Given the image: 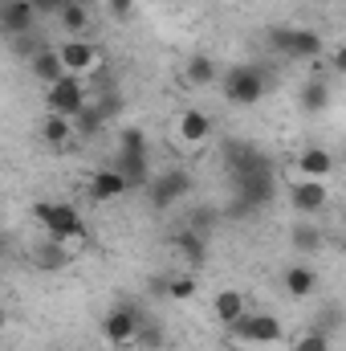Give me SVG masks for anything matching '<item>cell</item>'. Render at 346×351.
Instances as JSON below:
<instances>
[{
	"label": "cell",
	"mask_w": 346,
	"mask_h": 351,
	"mask_svg": "<svg viewBox=\"0 0 346 351\" xmlns=\"http://www.w3.org/2000/svg\"><path fill=\"white\" fill-rule=\"evenodd\" d=\"M33 217H37V225L53 237V241H86V221H82V213L74 208V204H66V200H37L33 204Z\"/></svg>",
	"instance_id": "6da1fadb"
},
{
	"label": "cell",
	"mask_w": 346,
	"mask_h": 351,
	"mask_svg": "<svg viewBox=\"0 0 346 351\" xmlns=\"http://www.w3.org/2000/svg\"><path fill=\"white\" fill-rule=\"evenodd\" d=\"M228 335L237 339V343H249V348H277L281 339H285V327H281V319H273V315H241L237 323H228Z\"/></svg>",
	"instance_id": "7a4b0ae2"
},
{
	"label": "cell",
	"mask_w": 346,
	"mask_h": 351,
	"mask_svg": "<svg viewBox=\"0 0 346 351\" xmlns=\"http://www.w3.org/2000/svg\"><path fill=\"white\" fill-rule=\"evenodd\" d=\"M45 106H49V114H62V119H78L82 110H86V82L82 78H57V82H49L45 86Z\"/></svg>",
	"instance_id": "3957f363"
},
{
	"label": "cell",
	"mask_w": 346,
	"mask_h": 351,
	"mask_svg": "<svg viewBox=\"0 0 346 351\" xmlns=\"http://www.w3.org/2000/svg\"><path fill=\"white\" fill-rule=\"evenodd\" d=\"M220 86H224V98L232 106H257L261 98H265V74L249 70V66H237V70H228L220 78Z\"/></svg>",
	"instance_id": "277c9868"
},
{
	"label": "cell",
	"mask_w": 346,
	"mask_h": 351,
	"mask_svg": "<svg viewBox=\"0 0 346 351\" xmlns=\"http://www.w3.org/2000/svg\"><path fill=\"white\" fill-rule=\"evenodd\" d=\"M326 204H330L326 180H293L289 184V208L297 217H318V213H326Z\"/></svg>",
	"instance_id": "5b68a950"
},
{
	"label": "cell",
	"mask_w": 346,
	"mask_h": 351,
	"mask_svg": "<svg viewBox=\"0 0 346 351\" xmlns=\"http://www.w3.org/2000/svg\"><path fill=\"white\" fill-rule=\"evenodd\" d=\"M57 58H62V70L70 78H86L98 70V45H90L86 37H70L57 45Z\"/></svg>",
	"instance_id": "8992f818"
},
{
	"label": "cell",
	"mask_w": 346,
	"mask_h": 351,
	"mask_svg": "<svg viewBox=\"0 0 346 351\" xmlns=\"http://www.w3.org/2000/svg\"><path fill=\"white\" fill-rule=\"evenodd\" d=\"M277 49L289 58H302V62H318L326 53V41L314 29H277Z\"/></svg>",
	"instance_id": "52a82bcc"
},
{
	"label": "cell",
	"mask_w": 346,
	"mask_h": 351,
	"mask_svg": "<svg viewBox=\"0 0 346 351\" xmlns=\"http://www.w3.org/2000/svg\"><path fill=\"white\" fill-rule=\"evenodd\" d=\"M139 323H143V319H139L131 306H114V311L102 319V339H106V343H114V348H127V343H135Z\"/></svg>",
	"instance_id": "ba28073f"
},
{
	"label": "cell",
	"mask_w": 346,
	"mask_h": 351,
	"mask_svg": "<svg viewBox=\"0 0 346 351\" xmlns=\"http://www.w3.org/2000/svg\"><path fill=\"white\" fill-rule=\"evenodd\" d=\"M147 192H151V208L168 213L175 200H183V192H187V176L183 172H159V176L147 180Z\"/></svg>",
	"instance_id": "9c48e42d"
},
{
	"label": "cell",
	"mask_w": 346,
	"mask_h": 351,
	"mask_svg": "<svg viewBox=\"0 0 346 351\" xmlns=\"http://www.w3.org/2000/svg\"><path fill=\"white\" fill-rule=\"evenodd\" d=\"M33 25H37V8L29 0H4L0 4V29L8 37H29Z\"/></svg>",
	"instance_id": "30bf717a"
},
{
	"label": "cell",
	"mask_w": 346,
	"mask_h": 351,
	"mask_svg": "<svg viewBox=\"0 0 346 351\" xmlns=\"http://www.w3.org/2000/svg\"><path fill=\"white\" fill-rule=\"evenodd\" d=\"M114 172L127 180V188L147 184L151 180V152H118L114 156Z\"/></svg>",
	"instance_id": "8fae6325"
},
{
	"label": "cell",
	"mask_w": 346,
	"mask_h": 351,
	"mask_svg": "<svg viewBox=\"0 0 346 351\" xmlns=\"http://www.w3.org/2000/svg\"><path fill=\"white\" fill-rule=\"evenodd\" d=\"M175 131H179V143L200 147V143H208V135H212V119H208L204 110H183L179 123H175Z\"/></svg>",
	"instance_id": "7c38bea8"
},
{
	"label": "cell",
	"mask_w": 346,
	"mask_h": 351,
	"mask_svg": "<svg viewBox=\"0 0 346 351\" xmlns=\"http://www.w3.org/2000/svg\"><path fill=\"white\" fill-rule=\"evenodd\" d=\"M249 311V298L237 290V286H224V290H216V298H212V315H216V323H237L241 315Z\"/></svg>",
	"instance_id": "4fadbf2b"
},
{
	"label": "cell",
	"mask_w": 346,
	"mask_h": 351,
	"mask_svg": "<svg viewBox=\"0 0 346 351\" xmlns=\"http://www.w3.org/2000/svg\"><path fill=\"white\" fill-rule=\"evenodd\" d=\"M29 74L41 82V86H49V82H57V78H66V70H62V58H57V49L53 45H41L33 58H29Z\"/></svg>",
	"instance_id": "5bb4252c"
},
{
	"label": "cell",
	"mask_w": 346,
	"mask_h": 351,
	"mask_svg": "<svg viewBox=\"0 0 346 351\" xmlns=\"http://www.w3.org/2000/svg\"><path fill=\"white\" fill-rule=\"evenodd\" d=\"M281 282H285V294L289 298H314V290H318V274H314V265H289L285 274H281Z\"/></svg>",
	"instance_id": "9a60e30c"
},
{
	"label": "cell",
	"mask_w": 346,
	"mask_h": 351,
	"mask_svg": "<svg viewBox=\"0 0 346 351\" xmlns=\"http://www.w3.org/2000/svg\"><path fill=\"white\" fill-rule=\"evenodd\" d=\"M334 172V156L326 147H306L297 156V180H326Z\"/></svg>",
	"instance_id": "2e32d148"
},
{
	"label": "cell",
	"mask_w": 346,
	"mask_h": 351,
	"mask_svg": "<svg viewBox=\"0 0 346 351\" xmlns=\"http://www.w3.org/2000/svg\"><path fill=\"white\" fill-rule=\"evenodd\" d=\"M122 192H127V180L114 172V168H98V172L90 176V200L106 204V200H118Z\"/></svg>",
	"instance_id": "e0dca14e"
},
{
	"label": "cell",
	"mask_w": 346,
	"mask_h": 351,
	"mask_svg": "<svg viewBox=\"0 0 346 351\" xmlns=\"http://www.w3.org/2000/svg\"><path fill=\"white\" fill-rule=\"evenodd\" d=\"M220 78V70H216V62L208 58V53H191L187 58V66H183V82L191 90H204V86H212Z\"/></svg>",
	"instance_id": "ac0fdd59"
},
{
	"label": "cell",
	"mask_w": 346,
	"mask_h": 351,
	"mask_svg": "<svg viewBox=\"0 0 346 351\" xmlns=\"http://www.w3.org/2000/svg\"><path fill=\"white\" fill-rule=\"evenodd\" d=\"M41 139H45V143H53V147H66V143L74 139V119L49 114V119L41 123Z\"/></svg>",
	"instance_id": "d6986e66"
},
{
	"label": "cell",
	"mask_w": 346,
	"mask_h": 351,
	"mask_svg": "<svg viewBox=\"0 0 346 351\" xmlns=\"http://www.w3.org/2000/svg\"><path fill=\"white\" fill-rule=\"evenodd\" d=\"M163 294L172 298V302H191L196 298V274H168L163 278Z\"/></svg>",
	"instance_id": "ffe728a7"
},
{
	"label": "cell",
	"mask_w": 346,
	"mask_h": 351,
	"mask_svg": "<svg viewBox=\"0 0 346 351\" xmlns=\"http://www.w3.org/2000/svg\"><path fill=\"white\" fill-rule=\"evenodd\" d=\"M302 102L310 110H326L330 106V78H310L306 90H302Z\"/></svg>",
	"instance_id": "44dd1931"
},
{
	"label": "cell",
	"mask_w": 346,
	"mask_h": 351,
	"mask_svg": "<svg viewBox=\"0 0 346 351\" xmlns=\"http://www.w3.org/2000/svg\"><path fill=\"white\" fill-rule=\"evenodd\" d=\"M57 12H62V25L70 29V37H86V29H90V12L82 8V4H62Z\"/></svg>",
	"instance_id": "7402d4cb"
},
{
	"label": "cell",
	"mask_w": 346,
	"mask_h": 351,
	"mask_svg": "<svg viewBox=\"0 0 346 351\" xmlns=\"http://www.w3.org/2000/svg\"><path fill=\"white\" fill-rule=\"evenodd\" d=\"M175 250H179V254H183V258H187L191 265L204 262V237H200L196 229H183V233L175 237Z\"/></svg>",
	"instance_id": "603a6c76"
},
{
	"label": "cell",
	"mask_w": 346,
	"mask_h": 351,
	"mask_svg": "<svg viewBox=\"0 0 346 351\" xmlns=\"http://www.w3.org/2000/svg\"><path fill=\"white\" fill-rule=\"evenodd\" d=\"M322 241H326V237H322V229H318V225H310V221L293 229V245H297L302 254H318V250H322Z\"/></svg>",
	"instance_id": "cb8c5ba5"
},
{
	"label": "cell",
	"mask_w": 346,
	"mask_h": 351,
	"mask_svg": "<svg viewBox=\"0 0 346 351\" xmlns=\"http://www.w3.org/2000/svg\"><path fill=\"white\" fill-rule=\"evenodd\" d=\"M33 262L41 265V269H62L70 258L62 254V241H53V237H49V241H41V250L33 254Z\"/></svg>",
	"instance_id": "d4e9b609"
},
{
	"label": "cell",
	"mask_w": 346,
	"mask_h": 351,
	"mask_svg": "<svg viewBox=\"0 0 346 351\" xmlns=\"http://www.w3.org/2000/svg\"><path fill=\"white\" fill-rule=\"evenodd\" d=\"M293 351H330V335H326V331H318V327H310L306 335H297V339H293Z\"/></svg>",
	"instance_id": "484cf974"
},
{
	"label": "cell",
	"mask_w": 346,
	"mask_h": 351,
	"mask_svg": "<svg viewBox=\"0 0 346 351\" xmlns=\"http://www.w3.org/2000/svg\"><path fill=\"white\" fill-rule=\"evenodd\" d=\"M118 152H151V147H147V135H143L139 127H127V131L118 135Z\"/></svg>",
	"instance_id": "4316f807"
},
{
	"label": "cell",
	"mask_w": 346,
	"mask_h": 351,
	"mask_svg": "<svg viewBox=\"0 0 346 351\" xmlns=\"http://www.w3.org/2000/svg\"><path fill=\"white\" fill-rule=\"evenodd\" d=\"M106 8H110V16H118V21H131V16H135V0H106Z\"/></svg>",
	"instance_id": "83f0119b"
},
{
	"label": "cell",
	"mask_w": 346,
	"mask_h": 351,
	"mask_svg": "<svg viewBox=\"0 0 346 351\" xmlns=\"http://www.w3.org/2000/svg\"><path fill=\"white\" fill-rule=\"evenodd\" d=\"M330 66H334V74H343V70H346V49H343V45H334V53H330Z\"/></svg>",
	"instance_id": "f1b7e54d"
},
{
	"label": "cell",
	"mask_w": 346,
	"mask_h": 351,
	"mask_svg": "<svg viewBox=\"0 0 346 351\" xmlns=\"http://www.w3.org/2000/svg\"><path fill=\"white\" fill-rule=\"evenodd\" d=\"M29 4H33V8H37V12H45V8H62V4H66V0H29Z\"/></svg>",
	"instance_id": "f546056e"
},
{
	"label": "cell",
	"mask_w": 346,
	"mask_h": 351,
	"mask_svg": "<svg viewBox=\"0 0 346 351\" xmlns=\"http://www.w3.org/2000/svg\"><path fill=\"white\" fill-rule=\"evenodd\" d=\"M4 327H8V315H4V306H0V335H4Z\"/></svg>",
	"instance_id": "4dcf8cb0"
}]
</instances>
